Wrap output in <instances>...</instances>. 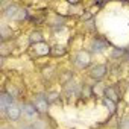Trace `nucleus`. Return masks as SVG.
I'll use <instances>...</instances> for the list:
<instances>
[{"instance_id": "nucleus-1", "label": "nucleus", "mask_w": 129, "mask_h": 129, "mask_svg": "<svg viewBox=\"0 0 129 129\" xmlns=\"http://www.w3.org/2000/svg\"><path fill=\"white\" fill-rule=\"evenodd\" d=\"M3 15L8 18V20H14V21H23L29 17L27 11L23 9L20 5L17 3H8L5 8H3Z\"/></svg>"}, {"instance_id": "nucleus-2", "label": "nucleus", "mask_w": 129, "mask_h": 129, "mask_svg": "<svg viewBox=\"0 0 129 129\" xmlns=\"http://www.w3.org/2000/svg\"><path fill=\"white\" fill-rule=\"evenodd\" d=\"M73 64L81 70L90 69L91 67V53H90V50H79V52H76L75 56H73Z\"/></svg>"}, {"instance_id": "nucleus-3", "label": "nucleus", "mask_w": 129, "mask_h": 129, "mask_svg": "<svg viewBox=\"0 0 129 129\" xmlns=\"http://www.w3.org/2000/svg\"><path fill=\"white\" fill-rule=\"evenodd\" d=\"M108 75V67L105 64H96V66H91L88 69V76L91 79H94L96 82H100L106 78Z\"/></svg>"}, {"instance_id": "nucleus-4", "label": "nucleus", "mask_w": 129, "mask_h": 129, "mask_svg": "<svg viewBox=\"0 0 129 129\" xmlns=\"http://www.w3.org/2000/svg\"><path fill=\"white\" fill-rule=\"evenodd\" d=\"M34 105L37 106V109L40 111V114H46V112H49L50 102H49L47 94H43V93L35 94V97H34Z\"/></svg>"}, {"instance_id": "nucleus-5", "label": "nucleus", "mask_w": 129, "mask_h": 129, "mask_svg": "<svg viewBox=\"0 0 129 129\" xmlns=\"http://www.w3.org/2000/svg\"><path fill=\"white\" fill-rule=\"evenodd\" d=\"M21 114H23V108L17 103V102H14L8 109H6V112L3 114L5 117H6V120L8 121H18L20 120V117H21Z\"/></svg>"}, {"instance_id": "nucleus-6", "label": "nucleus", "mask_w": 129, "mask_h": 129, "mask_svg": "<svg viewBox=\"0 0 129 129\" xmlns=\"http://www.w3.org/2000/svg\"><path fill=\"white\" fill-rule=\"evenodd\" d=\"M108 47V41L102 37H94L91 41V47H90V53H102L105 49Z\"/></svg>"}, {"instance_id": "nucleus-7", "label": "nucleus", "mask_w": 129, "mask_h": 129, "mask_svg": "<svg viewBox=\"0 0 129 129\" xmlns=\"http://www.w3.org/2000/svg\"><path fill=\"white\" fill-rule=\"evenodd\" d=\"M14 102H15V99L11 97L6 91H2V93H0V111H2V114H5L6 109H8Z\"/></svg>"}, {"instance_id": "nucleus-8", "label": "nucleus", "mask_w": 129, "mask_h": 129, "mask_svg": "<svg viewBox=\"0 0 129 129\" xmlns=\"http://www.w3.org/2000/svg\"><path fill=\"white\" fill-rule=\"evenodd\" d=\"M21 108H23V114L27 118H35L37 115H40V111L37 109V106L34 105V102H24L21 105Z\"/></svg>"}, {"instance_id": "nucleus-9", "label": "nucleus", "mask_w": 129, "mask_h": 129, "mask_svg": "<svg viewBox=\"0 0 129 129\" xmlns=\"http://www.w3.org/2000/svg\"><path fill=\"white\" fill-rule=\"evenodd\" d=\"M50 49H52V47H50L46 41L32 46V50L37 53V56H47V55H50Z\"/></svg>"}, {"instance_id": "nucleus-10", "label": "nucleus", "mask_w": 129, "mask_h": 129, "mask_svg": "<svg viewBox=\"0 0 129 129\" xmlns=\"http://www.w3.org/2000/svg\"><path fill=\"white\" fill-rule=\"evenodd\" d=\"M103 97L105 99H109L111 102H114L115 105L118 103V97H120V94L115 91V88L114 87H105V93H103Z\"/></svg>"}, {"instance_id": "nucleus-11", "label": "nucleus", "mask_w": 129, "mask_h": 129, "mask_svg": "<svg viewBox=\"0 0 129 129\" xmlns=\"http://www.w3.org/2000/svg\"><path fill=\"white\" fill-rule=\"evenodd\" d=\"M40 43H44L43 32L41 30H32L29 34V44L30 46H35V44H40Z\"/></svg>"}, {"instance_id": "nucleus-12", "label": "nucleus", "mask_w": 129, "mask_h": 129, "mask_svg": "<svg viewBox=\"0 0 129 129\" xmlns=\"http://www.w3.org/2000/svg\"><path fill=\"white\" fill-rule=\"evenodd\" d=\"M67 55V49L66 46H61V44H56L50 49V56H55V58H59V56H64Z\"/></svg>"}, {"instance_id": "nucleus-13", "label": "nucleus", "mask_w": 129, "mask_h": 129, "mask_svg": "<svg viewBox=\"0 0 129 129\" xmlns=\"http://www.w3.org/2000/svg\"><path fill=\"white\" fill-rule=\"evenodd\" d=\"M124 55H127V50L126 49H120V47H115L111 52V58L112 59H121Z\"/></svg>"}, {"instance_id": "nucleus-14", "label": "nucleus", "mask_w": 129, "mask_h": 129, "mask_svg": "<svg viewBox=\"0 0 129 129\" xmlns=\"http://www.w3.org/2000/svg\"><path fill=\"white\" fill-rule=\"evenodd\" d=\"M3 91H6L11 97H14V99H17L18 97V90H17V87L15 85H12V84H8L6 87H5V90Z\"/></svg>"}, {"instance_id": "nucleus-15", "label": "nucleus", "mask_w": 129, "mask_h": 129, "mask_svg": "<svg viewBox=\"0 0 129 129\" xmlns=\"http://www.w3.org/2000/svg\"><path fill=\"white\" fill-rule=\"evenodd\" d=\"M102 102H103V105H105L106 108H109L111 111H115V106H117V105H115L114 102H111L109 99H105V97H102Z\"/></svg>"}, {"instance_id": "nucleus-16", "label": "nucleus", "mask_w": 129, "mask_h": 129, "mask_svg": "<svg viewBox=\"0 0 129 129\" xmlns=\"http://www.w3.org/2000/svg\"><path fill=\"white\" fill-rule=\"evenodd\" d=\"M20 129H35V127H34L32 124H23V126H21Z\"/></svg>"}, {"instance_id": "nucleus-17", "label": "nucleus", "mask_w": 129, "mask_h": 129, "mask_svg": "<svg viewBox=\"0 0 129 129\" xmlns=\"http://www.w3.org/2000/svg\"><path fill=\"white\" fill-rule=\"evenodd\" d=\"M0 129H9L8 126H2V127H0Z\"/></svg>"}, {"instance_id": "nucleus-18", "label": "nucleus", "mask_w": 129, "mask_h": 129, "mask_svg": "<svg viewBox=\"0 0 129 129\" xmlns=\"http://www.w3.org/2000/svg\"><path fill=\"white\" fill-rule=\"evenodd\" d=\"M127 53H129V49H127Z\"/></svg>"}]
</instances>
